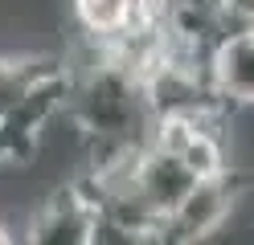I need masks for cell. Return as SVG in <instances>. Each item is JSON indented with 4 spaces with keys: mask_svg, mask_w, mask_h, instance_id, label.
I'll list each match as a JSON object with an SVG mask.
<instances>
[{
    "mask_svg": "<svg viewBox=\"0 0 254 245\" xmlns=\"http://www.w3.org/2000/svg\"><path fill=\"white\" fill-rule=\"evenodd\" d=\"M74 16L94 37V45H107L139 25H164V16H144L135 0H74Z\"/></svg>",
    "mask_w": 254,
    "mask_h": 245,
    "instance_id": "cell-7",
    "label": "cell"
},
{
    "mask_svg": "<svg viewBox=\"0 0 254 245\" xmlns=\"http://www.w3.org/2000/svg\"><path fill=\"white\" fill-rule=\"evenodd\" d=\"M54 70H62V61H54V57H33V53L0 57V114H4L8 106H17L21 98Z\"/></svg>",
    "mask_w": 254,
    "mask_h": 245,
    "instance_id": "cell-8",
    "label": "cell"
},
{
    "mask_svg": "<svg viewBox=\"0 0 254 245\" xmlns=\"http://www.w3.org/2000/svg\"><path fill=\"white\" fill-rule=\"evenodd\" d=\"M127 180H131V188L139 192V200L164 221L168 212L189 196V188H193L201 176L189 168L177 151H168L164 143L148 139L131 159H127Z\"/></svg>",
    "mask_w": 254,
    "mask_h": 245,
    "instance_id": "cell-4",
    "label": "cell"
},
{
    "mask_svg": "<svg viewBox=\"0 0 254 245\" xmlns=\"http://www.w3.org/2000/svg\"><path fill=\"white\" fill-rule=\"evenodd\" d=\"M66 90H70V70L62 65V70L45 74L17 106H8L0 114V172L33 163L41 135L66 110Z\"/></svg>",
    "mask_w": 254,
    "mask_h": 245,
    "instance_id": "cell-2",
    "label": "cell"
},
{
    "mask_svg": "<svg viewBox=\"0 0 254 245\" xmlns=\"http://www.w3.org/2000/svg\"><path fill=\"white\" fill-rule=\"evenodd\" d=\"M99 204L86 184H66L45 196L41 208L29 217V241L33 245H90Z\"/></svg>",
    "mask_w": 254,
    "mask_h": 245,
    "instance_id": "cell-5",
    "label": "cell"
},
{
    "mask_svg": "<svg viewBox=\"0 0 254 245\" xmlns=\"http://www.w3.org/2000/svg\"><path fill=\"white\" fill-rule=\"evenodd\" d=\"M8 241H12V233H8V225L0 221V245H8Z\"/></svg>",
    "mask_w": 254,
    "mask_h": 245,
    "instance_id": "cell-11",
    "label": "cell"
},
{
    "mask_svg": "<svg viewBox=\"0 0 254 245\" xmlns=\"http://www.w3.org/2000/svg\"><path fill=\"white\" fill-rule=\"evenodd\" d=\"M213 8H217L221 33H234V29H254V0H213Z\"/></svg>",
    "mask_w": 254,
    "mask_h": 245,
    "instance_id": "cell-9",
    "label": "cell"
},
{
    "mask_svg": "<svg viewBox=\"0 0 254 245\" xmlns=\"http://www.w3.org/2000/svg\"><path fill=\"white\" fill-rule=\"evenodd\" d=\"M246 192V176L238 168H221L213 176H201L189 196L164 217V229H160V241H172V245H193V241H205L213 237L221 225L230 221L234 204L242 200Z\"/></svg>",
    "mask_w": 254,
    "mask_h": 245,
    "instance_id": "cell-3",
    "label": "cell"
},
{
    "mask_svg": "<svg viewBox=\"0 0 254 245\" xmlns=\"http://www.w3.org/2000/svg\"><path fill=\"white\" fill-rule=\"evenodd\" d=\"M62 114H70V123L94 143V168L135 155L152 139V114L139 74L107 49H94V61L86 70L70 74Z\"/></svg>",
    "mask_w": 254,
    "mask_h": 245,
    "instance_id": "cell-1",
    "label": "cell"
},
{
    "mask_svg": "<svg viewBox=\"0 0 254 245\" xmlns=\"http://www.w3.org/2000/svg\"><path fill=\"white\" fill-rule=\"evenodd\" d=\"M209 82L226 106H254V29L221 33L209 53Z\"/></svg>",
    "mask_w": 254,
    "mask_h": 245,
    "instance_id": "cell-6",
    "label": "cell"
},
{
    "mask_svg": "<svg viewBox=\"0 0 254 245\" xmlns=\"http://www.w3.org/2000/svg\"><path fill=\"white\" fill-rule=\"evenodd\" d=\"M135 4H139V12H144V16H164L168 0H135Z\"/></svg>",
    "mask_w": 254,
    "mask_h": 245,
    "instance_id": "cell-10",
    "label": "cell"
}]
</instances>
